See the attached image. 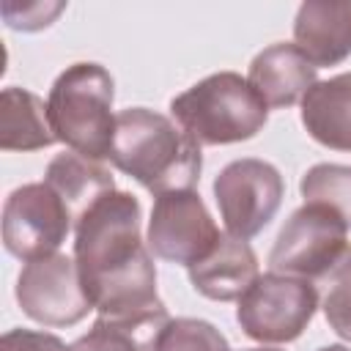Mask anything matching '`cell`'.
Wrapping results in <instances>:
<instances>
[{"label": "cell", "instance_id": "cell-5", "mask_svg": "<svg viewBox=\"0 0 351 351\" xmlns=\"http://www.w3.org/2000/svg\"><path fill=\"white\" fill-rule=\"evenodd\" d=\"M318 310L313 280L291 274H261L239 299L236 321L241 332L261 343H291L302 337Z\"/></svg>", "mask_w": 351, "mask_h": 351}, {"label": "cell", "instance_id": "cell-17", "mask_svg": "<svg viewBox=\"0 0 351 351\" xmlns=\"http://www.w3.org/2000/svg\"><path fill=\"white\" fill-rule=\"evenodd\" d=\"M299 192L304 203L329 206L335 214L343 217V222L351 230V165H335V162L313 165L302 176Z\"/></svg>", "mask_w": 351, "mask_h": 351}, {"label": "cell", "instance_id": "cell-14", "mask_svg": "<svg viewBox=\"0 0 351 351\" xmlns=\"http://www.w3.org/2000/svg\"><path fill=\"white\" fill-rule=\"evenodd\" d=\"M302 126L332 151H351V71L315 82L302 99Z\"/></svg>", "mask_w": 351, "mask_h": 351}, {"label": "cell", "instance_id": "cell-22", "mask_svg": "<svg viewBox=\"0 0 351 351\" xmlns=\"http://www.w3.org/2000/svg\"><path fill=\"white\" fill-rule=\"evenodd\" d=\"M0 351H71L60 337L33 329H8L0 340Z\"/></svg>", "mask_w": 351, "mask_h": 351}, {"label": "cell", "instance_id": "cell-15", "mask_svg": "<svg viewBox=\"0 0 351 351\" xmlns=\"http://www.w3.org/2000/svg\"><path fill=\"white\" fill-rule=\"evenodd\" d=\"M44 181L58 192V197L66 203L74 225L80 222V217L107 192L115 189V181L110 176L107 167H101L93 159H85L74 151H63L58 154L44 173Z\"/></svg>", "mask_w": 351, "mask_h": 351}, {"label": "cell", "instance_id": "cell-16", "mask_svg": "<svg viewBox=\"0 0 351 351\" xmlns=\"http://www.w3.org/2000/svg\"><path fill=\"white\" fill-rule=\"evenodd\" d=\"M55 132L49 126L47 104L27 88H3L0 93V148L3 151H41L49 148Z\"/></svg>", "mask_w": 351, "mask_h": 351}, {"label": "cell", "instance_id": "cell-6", "mask_svg": "<svg viewBox=\"0 0 351 351\" xmlns=\"http://www.w3.org/2000/svg\"><path fill=\"white\" fill-rule=\"evenodd\" d=\"M348 250V225L324 203H304L277 233L269 266L277 274L318 280L326 277Z\"/></svg>", "mask_w": 351, "mask_h": 351}, {"label": "cell", "instance_id": "cell-3", "mask_svg": "<svg viewBox=\"0 0 351 351\" xmlns=\"http://www.w3.org/2000/svg\"><path fill=\"white\" fill-rule=\"evenodd\" d=\"M115 80L101 63H71L49 88L47 115L55 140L69 151L101 162L110 159L115 134Z\"/></svg>", "mask_w": 351, "mask_h": 351}, {"label": "cell", "instance_id": "cell-7", "mask_svg": "<svg viewBox=\"0 0 351 351\" xmlns=\"http://www.w3.org/2000/svg\"><path fill=\"white\" fill-rule=\"evenodd\" d=\"M285 181L271 162L244 156L219 170L214 178V200L225 222V233L236 239L258 236L280 211Z\"/></svg>", "mask_w": 351, "mask_h": 351}, {"label": "cell", "instance_id": "cell-12", "mask_svg": "<svg viewBox=\"0 0 351 351\" xmlns=\"http://www.w3.org/2000/svg\"><path fill=\"white\" fill-rule=\"evenodd\" d=\"M258 258L244 239L222 233L217 247L195 266H189L192 288L211 302H236L258 280Z\"/></svg>", "mask_w": 351, "mask_h": 351}, {"label": "cell", "instance_id": "cell-9", "mask_svg": "<svg viewBox=\"0 0 351 351\" xmlns=\"http://www.w3.org/2000/svg\"><path fill=\"white\" fill-rule=\"evenodd\" d=\"M16 302L27 318L44 326H74L93 310L77 261L63 252L36 258L22 266Z\"/></svg>", "mask_w": 351, "mask_h": 351}, {"label": "cell", "instance_id": "cell-20", "mask_svg": "<svg viewBox=\"0 0 351 351\" xmlns=\"http://www.w3.org/2000/svg\"><path fill=\"white\" fill-rule=\"evenodd\" d=\"M71 351H156V343L140 335L137 329L96 318L88 335H82L71 346Z\"/></svg>", "mask_w": 351, "mask_h": 351}, {"label": "cell", "instance_id": "cell-4", "mask_svg": "<svg viewBox=\"0 0 351 351\" xmlns=\"http://www.w3.org/2000/svg\"><path fill=\"white\" fill-rule=\"evenodd\" d=\"M176 123L197 145H230L255 137L269 118L266 101L236 71H217L170 101Z\"/></svg>", "mask_w": 351, "mask_h": 351}, {"label": "cell", "instance_id": "cell-18", "mask_svg": "<svg viewBox=\"0 0 351 351\" xmlns=\"http://www.w3.org/2000/svg\"><path fill=\"white\" fill-rule=\"evenodd\" d=\"M156 351H230L225 335L203 318H170Z\"/></svg>", "mask_w": 351, "mask_h": 351}, {"label": "cell", "instance_id": "cell-23", "mask_svg": "<svg viewBox=\"0 0 351 351\" xmlns=\"http://www.w3.org/2000/svg\"><path fill=\"white\" fill-rule=\"evenodd\" d=\"M318 351H351V348H346V346H340V343H332V346H321Z\"/></svg>", "mask_w": 351, "mask_h": 351}, {"label": "cell", "instance_id": "cell-24", "mask_svg": "<svg viewBox=\"0 0 351 351\" xmlns=\"http://www.w3.org/2000/svg\"><path fill=\"white\" fill-rule=\"evenodd\" d=\"M241 351H280V348H241Z\"/></svg>", "mask_w": 351, "mask_h": 351}, {"label": "cell", "instance_id": "cell-10", "mask_svg": "<svg viewBox=\"0 0 351 351\" xmlns=\"http://www.w3.org/2000/svg\"><path fill=\"white\" fill-rule=\"evenodd\" d=\"M219 228L195 189L167 192L154 200L148 219V250L178 266L200 263L219 241Z\"/></svg>", "mask_w": 351, "mask_h": 351}, {"label": "cell", "instance_id": "cell-8", "mask_svg": "<svg viewBox=\"0 0 351 351\" xmlns=\"http://www.w3.org/2000/svg\"><path fill=\"white\" fill-rule=\"evenodd\" d=\"M74 219L47 181L16 186L3 206V244L19 261L55 255Z\"/></svg>", "mask_w": 351, "mask_h": 351}, {"label": "cell", "instance_id": "cell-11", "mask_svg": "<svg viewBox=\"0 0 351 351\" xmlns=\"http://www.w3.org/2000/svg\"><path fill=\"white\" fill-rule=\"evenodd\" d=\"M293 47L315 66H337L351 55V3L307 0L293 19Z\"/></svg>", "mask_w": 351, "mask_h": 351}, {"label": "cell", "instance_id": "cell-2", "mask_svg": "<svg viewBox=\"0 0 351 351\" xmlns=\"http://www.w3.org/2000/svg\"><path fill=\"white\" fill-rule=\"evenodd\" d=\"M110 162L151 195L195 189L203 170L200 145L167 115L129 107L115 115Z\"/></svg>", "mask_w": 351, "mask_h": 351}, {"label": "cell", "instance_id": "cell-1", "mask_svg": "<svg viewBox=\"0 0 351 351\" xmlns=\"http://www.w3.org/2000/svg\"><path fill=\"white\" fill-rule=\"evenodd\" d=\"M143 208L129 192L99 197L74 225V261L99 318L165 329V302L156 296V266L140 236Z\"/></svg>", "mask_w": 351, "mask_h": 351}, {"label": "cell", "instance_id": "cell-21", "mask_svg": "<svg viewBox=\"0 0 351 351\" xmlns=\"http://www.w3.org/2000/svg\"><path fill=\"white\" fill-rule=\"evenodd\" d=\"M63 3H3V19L11 30H41L63 11Z\"/></svg>", "mask_w": 351, "mask_h": 351}, {"label": "cell", "instance_id": "cell-13", "mask_svg": "<svg viewBox=\"0 0 351 351\" xmlns=\"http://www.w3.org/2000/svg\"><path fill=\"white\" fill-rule=\"evenodd\" d=\"M315 66L293 44H271L258 52L250 63L247 82L271 110L291 107L304 99V93L318 82Z\"/></svg>", "mask_w": 351, "mask_h": 351}, {"label": "cell", "instance_id": "cell-19", "mask_svg": "<svg viewBox=\"0 0 351 351\" xmlns=\"http://www.w3.org/2000/svg\"><path fill=\"white\" fill-rule=\"evenodd\" d=\"M326 296H324V315L332 332L351 343V247L326 274Z\"/></svg>", "mask_w": 351, "mask_h": 351}]
</instances>
